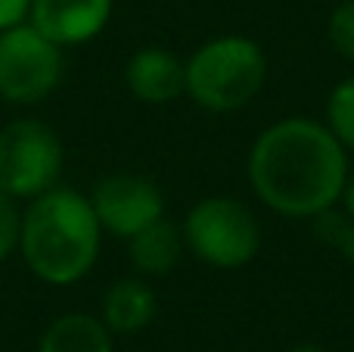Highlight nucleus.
Returning a JSON list of instances; mask_svg holds the SVG:
<instances>
[{"instance_id":"nucleus-2","label":"nucleus","mask_w":354,"mask_h":352,"mask_svg":"<svg viewBox=\"0 0 354 352\" xmlns=\"http://www.w3.org/2000/svg\"><path fill=\"white\" fill-rule=\"evenodd\" d=\"M100 243L103 228L84 193L56 184L25 206L19 253L41 284L72 287L84 281L100 259Z\"/></svg>"},{"instance_id":"nucleus-1","label":"nucleus","mask_w":354,"mask_h":352,"mask_svg":"<svg viewBox=\"0 0 354 352\" xmlns=\"http://www.w3.org/2000/svg\"><path fill=\"white\" fill-rule=\"evenodd\" d=\"M245 172L255 197L277 215L314 218L342 200L351 168L326 122L292 116L255 137Z\"/></svg>"},{"instance_id":"nucleus-3","label":"nucleus","mask_w":354,"mask_h":352,"mask_svg":"<svg viewBox=\"0 0 354 352\" xmlns=\"http://www.w3.org/2000/svg\"><path fill=\"white\" fill-rule=\"evenodd\" d=\"M187 91L208 112H236L258 97L268 78L264 50L252 37L224 35L202 44L183 62Z\"/></svg>"},{"instance_id":"nucleus-8","label":"nucleus","mask_w":354,"mask_h":352,"mask_svg":"<svg viewBox=\"0 0 354 352\" xmlns=\"http://www.w3.org/2000/svg\"><path fill=\"white\" fill-rule=\"evenodd\" d=\"M112 19V0H31L28 19L44 37L66 47H81L103 35Z\"/></svg>"},{"instance_id":"nucleus-18","label":"nucleus","mask_w":354,"mask_h":352,"mask_svg":"<svg viewBox=\"0 0 354 352\" xmlns=\"http://www.w3.org/2000/svg\"><path fill=\"white\" fill-rule=\"evenodd\" d=\"M342 203H345V212H348V215L354 218V172H348V181H345Z\"/></svg>"},{"instance_id":"nucleus-16","label":"nucleus","mask_w":354,"mask_h":352,"mask_svg":"<svg viewBox=\"0 0 354 352\" xmlns=\"http://www.w3.org/2000/svg\"><path fill=\"white\" fill-rule=\"evenodd\" d=\"M31 10V0H0V31L25 22Z\"/></svg>"},{"instance_id":"nucleus-15","label":"nucleus","mask_w":354,"mask_h":352,"mask_svg":"<svg viewBox=\"0 0 354 352\" xmlns=\"http://www.w3.org/2000/svg\"><path fill=\"white\" fill-rule=\"evenodd\" d=\"M330 44L354 62V0H342L330 16Z\"/></svg>"},{"instance_id":"nucleus-10","label":"nucleus","mask_w":354,"mask_h":352,"mask_svg":"<svg viewBox=\"0 0 354 352\" xmlns=\"http://www.w3.org/2000/svg\"><path fill=\"white\" fill-rule=\"evenodd\" d=\"M159 309L156 290L143 278H118L115 284H109V290L103 293V309L100 318L112 334H140L143 328H149Z\"/></svg>"},{"instance_id":"nucleus-11","label":"nucleus","mask_w":354,"mask_h":352,"mask_svg":"<svg viewBox=\"0 0 354 352\" xmlns=\"http://www.w3.org/2000/svg\"><path fill=\"white\" fill-rule=\"evenodd\" d=\"M183 253V231L165 215L143 228L128 240V259L137 274L143 278H162L180 262Z\"/></svg>"},{"instance_id":"nucleus-14","label":"nucleus","mask_w":354,"mask_h":352,"mask_svg":"<svg viewBox=\"0 0 354 352\" xmlns=\"http://www.w3.org/2000/svg\"><path fill=\"white\" fill-rule=\"evenodd\" d=\"M19 234H22V209L19 200L0 191V262L19 253Z\"/></svg>"},{"instance_id":"nucleus-13","label":"nucleus","mask_w":354,"mask_h":352,"mask_svg":"<svg viewBox=\"0 0 354 352\" xmlns=\"http://www.w3.org/2000/svg\"><path fill=\"white\" fill-rule=\"evenodd\" d=\"M326 128L348 153H354V78H345L326 97Z\"/></svg>"},{"instance_id":"nucleus-5","label":"nucleus","mask_w":354,"mask_h":352,"mask_svg":"<svg viewBox=\"0 0 354 352\" xmlns=\"http://www.w3.org/2000/svg\"><path fill=\"white\" fill-rule=\"evenodd\" d=\"M66 150L62 141L41 118H12L0 128V191L19 203L47 193L59 184Z\"/></svg>"},{"instance_id":"nucleus-19","label":"nucleus","mask_w":354,"mask_h":352,"mask_svg":"<svg viewBox=\"0 0 354 352\" xmlns=\"http://www.w3.org/2000/svg\"><path fill=\"white\" fill-rule=\"evenodd\" d=\"M292 352H326L324 346H314V343H301V346H295Z\"/></svg>"},{"instance_id":"nucleus-12","label":"nucleus","mask_w":354,"mask_h":352,"mask_svg":"<svg viewBox=\"0 0 354 352\" xmlns=\"http://www.w3.org/2000/svg\"><path fill=\"white\" fill-rule=\"evenodd\" d=\"M112 331L103 318L87 312H68L47 324L35 352H115Z\"/></svg>"},{"instance_id":"nucleus-17","label":"nucleus","mask_w":354,"mask_h":352,"mask_svg":"<svg viewBox=\"0 0 354 352\" xmlns=\"http://www.w3.org/2000/svg\"><path fill=\"white\" fill-rule=\"evenodd\" d=\"M336 249L345 256L348 262H354V218H348V225H345L342 237L336 240Z\"/></svg>"},{"instance_id":"nucleus-4","label":"nucleus","mask_w":354,"mask_h":352,"mask_svg":"<svg viewBox=\"0 0 354 352\" xmlns=\"http://www.w3.org/2000/svg\"><path fill=\"white\" fill-rule=\"evenodd\" d=\"M183 247L214 268H243L261 249L255 212L233 197H205L187 212Z\"/></svg>"},{"instance_id":"nucleus-9","label":"nucleus","mask_w":354,"mask_h":352,"mask_svg":"<svg viewBox=\"0 0 354 352\" xmlns=\"http://www.w3.org/2000/svg\"><path fill=\"white\" fill-rule=\"evenodd\" d=\"M124 85L140 103L162 106L187 91L183 62L165 47H140L124 66Z\"/></svg>"},{"instance_id":"nucleus-6","label":"nucleus","mask_w":354,"mask_h":352,"mask_svg":"<svg viewBox=\"0 0 354 352\" xmlns=\"http://www.w3.org/2000/svg\"><path fill=\"white\" fill-rule=\"evenodd\" d=\"M62 72V47L44 37L31 22L0 31V100L12 106H35L59 87Z\"/></svg>"},{"instance_id":"nucleus-7","label":"nucleus","mask_w":354,"mask_h":352,"mask_svg":"<svg viewBox=\"0 0 354 352\" xmlns=\"http://www.w3.org/2000/svg\"><path fill=\"white\" fill-rule=\"evenodd\" d=\"M91 206L103 234L131 240L165 215V197L159 184L143 175H109L91 191Z\"/></svg>"}]
</instances>
